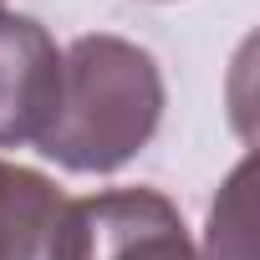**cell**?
<instances>
[{
	"mask_svg": "<svg viewBox=\"0 0 260 260\" xmlns=\"http://www.w3.org/2000/svg\"><path fill=\"white\" fill-rule=\"evenodd\" d=\"M164 122V72L122 36H77L61 51L56 112L36 148L72 174H117Z\"/></svg>",
	"mask_w": 260,
	"mask_h": 260,
	"instance_id": "cell-1",
	"label": "cell"
},
{
	"mask_svg": "<svg viewBox=\"0 0 260 260\" xmlns=\"http://www.w3.org/2000/svg\"><path fill=\"white\" fill-rule=\"evenodd\" d=\"M0 260H82V214L46 174L0 169Z\"/></svg>",
	"mask_w": 260,
	"mask_h": 260,
	"instance_id": "cell-4",
	"label": "cell"
},
{
	"mask_svg": "<svg viewBox=\"0 0 260 260\" xmlns=\"http://www.w3.org/2000/svg\"><path fill=\"white\" fill-rule=\"evenodd\" d=\"M0 16H6V0H0Z\"/></svg>",
	"mask_w": 260,
	"mask_h": 260,
	"instance_id": "cell-5",
	"label": "cell"
},
{
	"mask_svg": "<svg viewBox=\"0 0 260 260\" xmlns=\"http://www.w3.org/2000/svg\"><path fill=\"white\" fill-rule=\"evenodd\" d=\"M61 92V51L31 16H0V148L46 133Z\"/></svg>",
	"mask_w": 260,
	"mask_h": 260,
	"instance_id": "cell-3",
	"label": "cell"
},
{
	"mask_svg": "<svg viewBox=\"0 0 260 260\" xmlns=\"http://www.w3.org/2000/svg\"><path fill=\"white\" fill-rule=\"evenodd\" d=\"M82 260H204L158 189H107L77 199Z\"/></svg>",
	"mask_w": 260,
	"mask_h": 260,
	"instance_id": "cell-2",
	"label": "cell"
},
{
	"mask_svg": "<svg viewBox=\"0 0 260 260\" xmlns=\"http://www.w3.org/2000/svg\"><path fill=\"white\" fill-rule=\"evenodd\" d=\"M0 169H6V158H0Z\"/></svg>",
	"mask_w": 260,
	"mask_h": 260,
	"instance_id": "cell-6",
	"label": "cell"
}]
</instances>
